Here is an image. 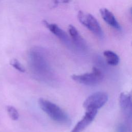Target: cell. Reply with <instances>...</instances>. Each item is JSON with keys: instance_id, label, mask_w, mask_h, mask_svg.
<instances>
[{"instance_id": "obj_1", "label": "cell", "mask_w": 132, "mask_h": 132, "mask_svg": "<svg viewBox=\"0 0 132 132\" xmlns=\"http://www.w3.org/2000/svg\"><path fill=\"white\" fill-rule=\"evenodd\" d=\"M29 64L35 77L50 84L54 80V75L44 53L38 49L32 50L29 54Z\"/></svg>"}, {"instance_id": "obj_2", "label": "cell", "mask_w": 132, "mask_h": 132, "mask_svg": "<svg viewBox=\"0 0 132 132\" xmlns=\"http://www.w3.org/2000/svg\"><path fill=\"white\" fill-rule=\"evenodd\" d=\"M38 103L41 109L53 121L64 125L71 124L69 116L57 105L43 98H39Z\"/></svg>"}, {"instance_id": "obj_3", "label": "cell", "mask_w": 132, "mask_h": 132, "mask_svg": "<svg viewBox=\"0 0 132 132\" xmlns=\"http://www.w3.org/2000/svg\"><path fill=\"white\" fill-rule=\"evenodd\" d=\"M72 79L79 84L89 86H95L100 84L103 79L102 71L96 67H93L92 71L82 74H73Z\"/></svg>"}, {"instance_id": "obj_4", "label": "cell", "mask_w": 132, "mask_h": 132, "mask_svg": "<svg viewBox=\"0 0 132 132\" xmlns=\"http://www.w3.org/2000/svg\"><path fill=\"white\" fill-rule=\"evenodd\" d=\"M79 22L88 29L100 38H103L104 33L102 29L96 20L91 14L79 11L77 14Z\"/></svg>"}, {"instance_id": "obj_5", "label": "cell", "mask_w": 132, "mask_h": 132, "mask_svg": "<svg viewBox=\"0 0 132 132\" xmlns=\"http://www.w3.org/2000/svg\"><path fill=\"white\" fill-rule=\"evenodd\" d=\"M108 94L103 91H98L90 95L83 103L84 107L87 110H96L102 108L108 101Z\"/></svg>"}, {"instance_id": "obj_6", "label": "cell", "mask_w": 132, "mask_h": 132, "mask_svg": "<svg viewBox=\"0 0 132 132\" xmlns=\"http://www.w3.org/2000/svg\"><path fill=\"white\" fill-rule=\"evenodd\" d=\"M43 24L53 34L56 36L67 46L69 47L70 48L72 47V42L70 40L69 36L57 24L49 23L45 20L43 21Z\"/></svg>"}, {"instance_id": "obj_7", "label": "cell", "mask_w": 132, "mask_h": 132, "mask_svg": "<svg viewBox=\"0 0 132 132\" xmlns=\"http://www.w3.org/2000/svg\"><path fill=\"white\" fill-rule=\"evenodd\" d=\"M97 113L96 110H87L82 118L79 121L70 132H82L94 120Z\"/></svg>"}, {"instance_id": "obj_8", "label": "cell", "mask_w": 132, "mask_h": 132, "mask_svg": "<svg viewBox=\"0 0 132 132\" xmlns=\"http://www.w3.org/2000/svg\"><path fill=\"white\" fill-rule=\"evenodd\" d=\"M68 31L73 43L75 47L81 52L86 51L87 49V43L80 35L76 27L72 25H69L68 26Z\"/></svg>"}, {"instance_id": "obj_9", "label": "cell", "mask_w": 132, "mask_h": 132, "mask_svg": "<svg viewBox=\"0 0 132 132\" xmlns=\"http://www.w3.org/2000/svg\"><path fill=\"white\" fill-rule=\"evenodd\" d=\"M120 107L127 118L131 119V98L128 93H122L119 97Z\"/></svg>"}, {"instance_id": "obj_10", "label": "cell", "mask_w": 132, "mask_h": 132, "mask_svg": "<svg viewBox=\"0 0 132 132\" xmlns=\"http://www.w3.org/2000/svg\"><path fill=\"white\" fill-rule=\"evenodd\" d=\"M100 12L102 19L108 25L118 30H121L122 29L121 26L110 11L104 8H101L100 10Z\"/></svg>"}, {"instance_id": "obj_11", "label": "cell", "mask_w": 132, "mask_h": 132, "mask_svg": "<svg viewBox=\"0 0 132 132\" xmlns=\"http://www.w3.org/2000/svg\"><path fill=\"white\" fill-rule=\"evenodd\" d=\"M106 62L110 65L116 66L118 64L120 61L119 56L113 51L110 50L105 51L103 53Z\"/></svg>"}, {"instance_id": "obj_12", "label": "cell", "mask_w": 132, "mask_h": 132, "mask_svg": "<svg viewBox=\"0 0 132 132\" xmlns=\"http://www.w3.org/2000/svg\"><path fill=\"white\" fill-rule=\"evenodd\" d=\"M6 110L9 117L14 121L17 120L19 118V113L17 109L12 106H7Z\"/></svg>"}, {"instance_id": "obj_13", "label": "cell", "mask_w": 132, "mask_h": 132, "mask_svg": "<svg viewBox=\"0 0 132 132\" xmlns=\"http://www.w3.org/2000/svg\"><path fill=\"white\" fill-rule=\"evenodd\" d=\"M10 63L15 69L17 70L19 72L23 73L25 71V69L23 65L17 59H13L11 60Z\"/></svg>"}, {"instance_id": "obj_14", "label": "cell", "mask_w": 132, "mask_h": 132, "mask_svg": "<svg viewBox=\"0 0 132 132\" xmlns=\"http://www.w3.org/2000/svg\"><path fill=\"white\" fill-rule=\"evenodd\" d=\"M117 132H128L127 127L123 124H119L117 127Z\"/></svg>"}, {"instance_id": "obj_15", "label": "cell", "mask_w": 132, "mask_h": 132, "mask_svg": "<svg viewBox=\"0 0 132 132\" xmlns=\"http://www.w3.org/2000/svg\"><path fill=\"white\" fill-rule=\"evenodd\" d=\"M71 0H55L54 2L56 4L58 3H69Z\"/></svg>"}]
</instances>
